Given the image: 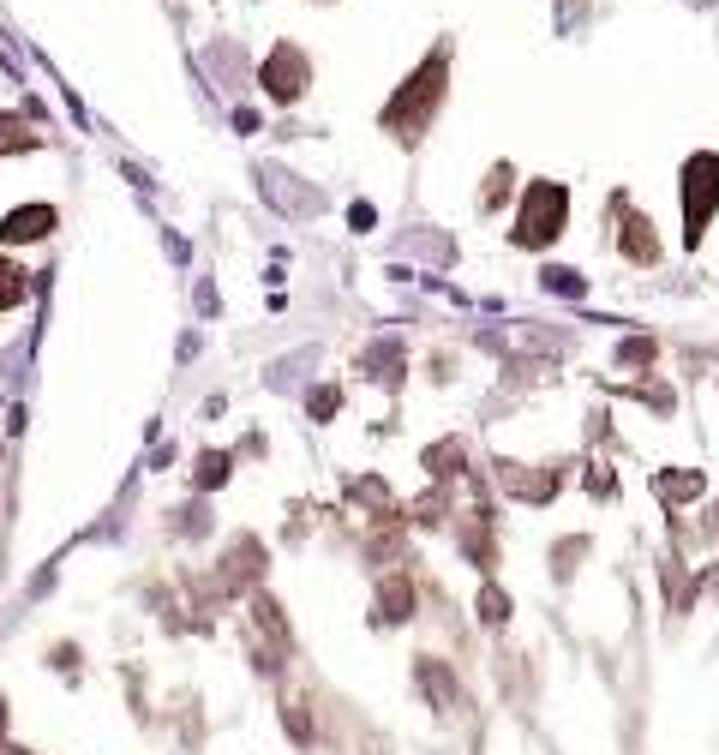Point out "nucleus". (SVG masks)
<instances>
[{
	"mask_svg": "<svg viewBox=\"0 0 719 755\" xmlns=\"http://www.w3.org/2000/svg\"><path fill=\"white\" fill-rule=\"evenodd\" d=\"M438 96H444V60H426V66L408 78V90L390 102V126H396V138H420V126H426V114L438 108Z\"/></svg>",
	"mask_w": 719,
	"mask_h": 755,
	"instance_id": "1",
	"label": "nucleus"
},
{
	"mask_svg": "<svg viewBox=\"0 0 719 755\" xmlns=\"http://www.w3.org/2000/svg\"><path fill=\"white\" fill-rule=\"evenodd\" d=\"M564 210H570L564 186L534 180V186H528V198H522V228H516V240H522V246H546V240L564 228Z\"/></svg>",
	"mask_w": 719,
	"mask_h": 755,
	"instance_id": "2",
	"label": "nucleus"
},
{
	"mask_svg": "<svg viewBox=\"0 0 719 755\" xmlns=\"http://www.w3.org/2000/svg\"><path fill=\"white\" fill-rule=\"evenodd\" d=\"M719 204V156H696L690 168H684V216H690V240L708 228V216H714Z\"/></svg>",
	"mask_w": 719,
	"mask_h": 755,
	"instance_id": "3",
	"label": "nucleus"
},
{
	"mask_svg": "<svg viewBox=\"0 0 719 755\" xmlns=\"http://www.w3.org/2000/svg\"><path fill=\"white\" fill-rule=\"evenodd\" d=\"M300 78H306V60H300L294 48H276V54H270V66H264L270 96H300Z\"/></svg>",
	"mask_w": 719,
	"mask_h": 755,
	"instance_id": "4",
	"label": "nucleus"
},
{
	"mask_svg": "<svg viewBox=\"0 0 719 755\" xmlns=\"http://www.w3.org/2000/svg\"><path fill=\"white\" fill-rule=\"evenodd\" d=\"M48 228H54V210H48V204H30V210H12L0 234H6L12 246H18V240H42Z\"/></svg>",
	"mask_w": 719,
	"mask_h": 755,
	"instance_id": "5",
	"label": "nucleus"
},
{
	"mask_svg": "<svg viewBox=\"0 0 719 755\" xmlns=\"http://www.w3.org/2000/svg\"><path fill=\"white\" fill-rule=\"evenodd\" d=\"M24 300V276L12 264H0V306H18Z\"/></svg>",
	"mask_w": 719,
	"mask_h": 755,
	"instance_id": "6",
	"label": "nucleus"
}]
</instances>
